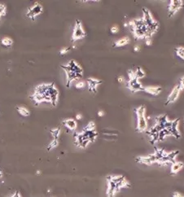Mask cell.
Wrapping results in <instances>:
<instances>
[{
    "instance_id": "6da1fadb",
    "label": "cell",
    "mask_w": 184,
    "mask_h": 197,
    "mask_svg": "<svg viewBox=\"0 0 184 197\" xmlns=\"http://www.w3.org/2000/svg\"><path fill=\"white\" fill-rule=\"evenodd\" d=\"M60 92L54 83H46L37 85L34 88L30 99L35 105H40L43 103L50 104L52 107L58 104Z\"/></svg>"
},
{
    "instance_id": "7a4b0ae2",
    "label": "cell",
    "mask_w": 184,
    "mask_h": 197,
    "mask_svg": "<svg viewBox=\"0 0 184 197\" xmlns=\"http://www.w3.org/2000/svg\"><path fill=\"white\" fill-rule=\"evenodd\" d=\"M179 154V150L167 152L163 148H155L153 153L147 156H140L135 157V160L136 162L145 165L157 164L161 166H167L169 164H172L176 161V158Z\"/></svg>"
},
{
    "instance_id": "3957f363",
    "label": "cell",
    "mask_w": 184,
    "mask_h": 197,
    "mask_svg": "<svg viewBox=\"0 0 184 197\" xmlns=\"http://www.w3.org/2000/svg\"><path fill=\"white\" fill-rule=\"evenodd\" d=\"M106 196L116 197L122 189L131 187V183L126 177L122 174H109L106 176Z\"/></svg>"
},
{
    "instance_id": "277c9868",
    "label": "cell",
    "mask_w": 184,
    "mask_h": 197,
    "mask_svg": "<svg viewBox=\"0 0 184 197\" xmlns=\"http://www.w3.org/2000/svg\"><path fill=\"white\" fill-rule=\"evenodd\" d=\"M60 67L65 72L67 88H69L73 82L80 80L83 77V69L74 60H69L65 65H61Z\"/></svg>"
},
{
    "instance_id": "5b68a950",
    "label": "cell",
    "mask_w": 184,
    "mask_h": 197,
    "mask_svg": "<svg viewBox=\"0 0 184 197\" xmlns=\"http://www.w3.org/2000/svg\"><path fill=\"white\" fill-rule=\"evenodd\" d=\"M74 144L81 149H86L90 143L95 142L98 138V132L95 130H89L84 127L81 132L73 133Z\"/></svg>"
},
{
    "instance_id": "8992f818",
    "label": "cell",
    "mask_w": 184,
    "mask_h": 197,
    "mask_svg": "<svg viewBox=\"0 0 184 197\" xmlns=\"http://www.w3.org/2000/svg\"><path fill=\"white\" fill-rule=\"evenodd\" d=\"M128 27L130 28L134 37L136 39H145L147 36V29L144 24L143 17L135 18L129 20Z\"/></svg>"
},
{
    "instance_id": "52a82bcc",
    "label": "cell",
    "mask_w": 184,
    "mask_h": 197,
    "mask_svg": "<svg viewBox=\"0 0 184 197\" xmlns=\"http://www.w3.org/2000/svg\"><path fill=\"white\" fill-rule=\"evenodd\" d=\"M143 19L144 21V24L147 29V37H152V36L159 30L160 24L152 16V12L149 9L146 8H143ZM146 37V38H147Z\"/></svg>"
},
{
    "instance_id": "ba28073f",
    "label": "cell",
    "mask_w": 184,
    "mask_h": 197,
    "mask_svg": "<svg viewBox=\"0 0 184 197\" xmlns=\"http://www.w3.org/2000/svg\"><path fill=\"white\" fill-rule=\"evenodd\" d=\"M146 107L144 105H141L140 107L134 108V112L136 115V131L139 133H143L147 130L148 122L146 117Z\"/></svg>"
},
{
    "instance_id": "9c48e42d",
    "label": "cell",
    "mask_w": 184,
    "mask_h": 197,
    "mask_svg": "<svg viewBox=\"0 0 184 197\" xmlns=\"http://www.w3.org/2000/svg\"><path fill=\"white\" fill-rule=\"evenodd\" d=\"M128 77L129 80L127 81L126 87L129 89L132 93H136L139 91H143L144 86L140 83V81L135 77L134 75V70L129 69L128 70Z\"/></svg>"
},
{
    "instance_id": "30bf717a",
    "label": "cell",
    "mask_w": 184,
    "mask_h": 197,
    "mask_svg": "<svg viewBox=\"0 0 184 197\" xmlns=\"http://www.w3.org/2000/svg\"><path fill=\"white\" fill-rule=\"evenodd\" d=\"M86 37H87V32L83 27L82 21L79 20H76L73 30L71 40H72L73 43H75L78 40H82Z\"/></svg>"
},
{
    "instance_id": "8fae6325",
    "label": "cell",
    "mask_w": 184,
    "mask_h": 197,
    "mask_svg": "<svg viewBox=\"0 0 184 197\" xmlns=\"http://www.w3.org/2000/svg\"><path fill=\"white\" fill-rule=\"evenodd\" d=\"M42 12H43V7L41 3L36 2L30 8H28L25 15L28 18H30V20H35V19L37 16H39Z\"/></svg>"
},
{
    "instance_id": "7c38bea8",
    "label": "cell",
    "mask_w": 184,
    "mask_h": 197,
    "mask_svg": "<svg viewBox=\"0 0 184 197\" xmlns=\"http://www.w3.org/2000/svg\"><path fill=\"white\" fill-rule=\"evenodd\" d=\"M184 1L182 0H171L168 6L169 17H173L178 12L183 8Z\"/></svg>"
},
{
    "instance_id": "4fadbf2b",
    "label": "cell",
    "mask_w": 184,
    "mask_h": 197,
    "mask_svg": "<svg viewBox=\"0 0 184 197\" xmlns=\"http://www.w3.org/2000/svg\"><path fill=\"white\" fill-rule=\"evenodd\" d=\"M179 123H180L179 119H174V120H172L171 123L165 128L169 130L170 135L174 136L177 139H179L182 137L181 132L179 130Z\"/></svg>"
},
{
    "instance_id": "5bb4252c",
    "label": "cell",
    "mask_w": 184,
    "mask_h": 197,
    "mask_svg": "<svg viewBox=\"0 0 184 197\" xmlns=\"http://www.w3.org/2000/svg\"><path fill=\"white\" fill-rule=\"evenodd\" d=\"M182 89L181 87L179 86V85L174 86V88L172 89V90L169 93V95H168V97L166 99V101L165 103V105H169L174 104L179 100V96H180V94H181Z\"/></svg>"
},
{
    "instance_id": "9a60e30c",
    "label": "cell",
    "mask_w": 184,
    "mask_h": 197,
    "mask_svg": "<svg viewBox=\"0 0 184 197\" xmlns=\"http://www.w3.org/2000/svg\"><path fill=\"white\" fill-rule=\"evenodd\" d=\"M86 83H87V87H88L90 92L95 94L97 92L99 86L102 84L103 81L98 79V78H95V77H88L86 81Z\"/></svg>"
},
{
    "instance_id": "2e32d148",
    "label": "cell",
    "mask_w": 184,
    "mask_h": 197,
    "mask_svg": "<svg viewBox=\"0 0 184 197\" xmlns=\"http://www.w3.org/2000/svg\"><path fill=\"white\" fill-rule=\"evenodd\" d=\"M143 91L149 95L157 96L161 93L162 87L161 86H144Z\"/></svg>"
},
{
    "instance_id": "e0dca14e",
    "label": "cell",
    "mask_w": 184,
    "mask_h": 197,
    "mask_svg": "<svg viewBox=\"0 0 184 197\" xmlns=\"http://www.w3.org/2000/svg\"><path fill=\"white\" fill-rule=\"evenodd\" d=\"M63 125H65V127L67 128L68 130L70 131H73L75 132V130H77V121L73 119V118H67L62 121Z\"/></svg>"
},
{
    "instance_id": "ac0fdd59",
    "label": "cell",
    "mask_w": 184,
    "mask_h": 197,
    "mask_svg": "<svg viewBox=\"0 0 184 197\" xmlns=\"http://www.w3.org/2000/svg\"><path fill=\"white\" fill-rule=\"evenodd\" d=\"M184 168V162L182 161H174L170 166V174L176 175Z\"/></svg>"
},
{
    "instance_id": "d6986e66",
    "label": "cell",
    "mask_w": 184,
    "mask_h": 197,
    "mask_svg": "<svg viewBox=\"0 0 184 197\" xmlns=\"http://www.w3.org/2000/svg\"><path fill=\"white\" fill-rule=\"evenodd\" d=\"M130 43V39L129 37H123L122 38H119L118 40H117L113 43V47H122L124 46H126L127 44H129Z\"/></svg>"
},
{
    "instance_id": "ffe728a7",
    "label": "cell",
    "mask_w": 184,
    "mask_h": 197,
    "mask_svg": "<svg viewBox=\"0 0 184 197\" xmlns=\"http://www.w3.org/2000/svg\"><path fill=\"white\" fill-rule=\"evenodd\" d=\"M16 110H17L18 113L22 117H26L30 116V111L25 106H18L16 107Z\"/></svg>"
},
{
    "instance_id": "44dd1931",
    "label": "cell",
    "mask_w": 184,
    "mask_h": 197,
    "mask_svg": "<svg viewBox=\"0 0 184 197\" xmlns=\"http://www.w3.org/2000/svg\"><path fill=\"white\" fill-rule=\"evenodd\" d=\"M50 134L54 139H59L61 135V129L60 127H55L51 129Z\"/></svg>"
},
{
    "instance_id": "7402d4cb",
    "label": "cell",
    "mask_w": 184,
    "mask_h": 197,
    "mask_svg": "<svg viewBox=\"0 0 184 197\" xmlns=\"http://www.w3.org/2000/svg\"><path fill=\"white\" fill-rule=\"evenodd\" d=\"M134 75L139 80H140L146 76V72L141 67H137L134 70Z\"/></svg>"
},
{
    "instance_id": "603a6c76",
    "label": "cell",
    "mask_w": 184,
    "mask_h": 197,
    "mask_svg": "<svg viewBox=\"0 0 184 197\" xmlns=\"http://www.w3.org/2000/svg\"><path fill=\"white\" fill-rule=\"evenodd\" d=\"M1 43L6 47H10L13 45V40L12 38L9 37H4L1 39Z\"/></svg>"
},
{
    "instance_id": "cb8c5ba5",
    "label": "cell",
    "mask_w": 184,
    "mask_h": 197,
    "mask_svg": "<svg viewBox=\"0 0 184 197\" xmlns=\"http://www.w3.org/2000/svg\"><path fill=\"white\" fill-rule=\"evenodd\" d=\"M175 53L178 57H179L182 61H184V47L179 46L175 48Z\"/></svg>"
},
{
    "instance_id": "d4e9b609",
    "label": "cell",
    "mask_w": 184,
    "mask_h": 197,
    "mask_svg": "<svg viewBox=\"0 0 184 197\" xmlns=\"http://www.w3.org/2000/svg\"><path fill=\"white\" fill-rule=\"evenodd\" d=\"M59 144H60V140L54 139H53L49 142V144H48V151H51V150L55 149V148L59 146Z\"/></svg>"
},
{
    "instance_id": "484cf974",
    "label": "cell",
    "mask_w": 184,
    "mask_h": 197,
    "mask_svg": "<svg viewBox=\"0 0 184 197\" xmlns=\"http://www.w3.org/2000/svg\"><path fill=\"white\" fill-rule=\"evenodd\" d=\"M87 86V83L84 81H77V83L75 84V87L77 89H83Z\"/></svg>"
},
{
    "instance_id": "4316f807",
    "label": "cell",
    "mask_w": 184,
    "mask_h": 197,
    "mask_svg": "<svg viewBox=\"0 0 184 197\" xmlns=\"http://www.w3.org/2000/svg\"><path fill=\"white\" fill-rule=\"evenodd\" d=\"M7 14V7L4 4H0V19Z\"/></svg>"
},
{
    "instance_id": "83f0119b",
    "label": "cell",
    "mask_w": 184,
    "mask_h": 197,
    "mask_svg": "<svg viewBox=\"0 0 184 197\" xmlns=\"http://www.w3.org/2000/svg\"><path fill=\"white\" fill-rule=\"evenodd\" d=\"M119 31H120V29L119 27H118V25H112V27L110 28V32L112 33H113V34H116V33H117Z\"/></svg>"
},
{
    "instance_id": "f1b7e54d",
    "label": "cell",
    "mask_w": 184,
    "mask_h": 197,
    "mask_svg": "<svg viewBox=\"0 0 184 197\" xmlns=\"http://www.w3.org/2000/svg\"><path fill=\"white\" fill-rule=\"evenodd\" d=\"M69 51H70L69 47H63V48H61V49H60V54L61 55H66V54H68Z\"/></svg>"
},
{
    "instance_id": "f546056e",
    "label": "cell",
    "mask_w": 184,
    "mask_h": 197,
    "mask_svg": "<svg viewBox=\"0 0 184 197\" xmlns=\"http://www.w3.org/2000/svg\"><path fill=\"white\" fill-rule=\"evenodd\" d=\"M172 197H184V195L179 192H174L172 193Z\"/></svg>"
},
{
    "instance_id": "4dcf8cb0",
    "label": "cell",
    "mask_w": 184,
    "mask_h": 197,
    "mask_svg": "<svg viewBox=\"0 0 184 197\" xmlns=\"http://www.w3.org/2000/svg\"><path fill=\"white\" fill-rule=\"evenodd\" d=\"M10 197H23L21 193L20 192H18V191H16V192H13L12 195H11Z\"/></svg>"
},
{
    "instance_id": "1f68e13d",
    "label": "cell",
    "mask_w": 184,
    "mask_h": 197,
    "mask_svg": "<svg viewBox=\"0 0 184 197\" xmlns=\"http://www.w3.org/2000/svg\"><path fill=\"white\" fill-rule=\"evenodd\" d=\"M179 85V86L181 87L182 90H184V77H182L181 79H180Z\"/></svg>"
},
{
    "instance_id": "d6a6232c",
    "label": "cell",
    "mask_w": 184,
    "mask_h": 197,
    "mask_svg": "<svg viewBox=\"0 0 184 197\" xmlns=\"http://www.w3.org/2000/svg\"><path fill=\"white\" fill-rule=\"evenodd\" d=\"M152 37H147V38H145V43H146V45L147 46H151L152 44Z\"/></svg>"
},
{
    "instance_id": "836d02e7",
    "label": "cell",
    "mask_w": 184,
    "mask_h": 197,
    "mask_svg": "<svg viewBox=\"0 0 184 197\" xmlns=\"http://www.w3.org/2000/svg\"><path fill=\"white\" fill-rule=\"evenodd\" d=\"M117 82L119 83H126V79L123 76H119L117 77Z\"/></svg>"
},
{
    "instance_id": "e575fe53",
    "label": "cell",
    "mask_w": 184,
    "mask_h": 197,
    "mask_svg": "<svg viewBox=\"0 0 184 197\" xmlns=\"http://www.w3.org/2000/svg\"><path fill=\"white\" fill-rule=\"evenodd\" d=\"M97 115H98V117H103L105 115L104 111V110H99V111H98V112H97Z\"/></svg>"
},
{
    "instance_id": "d590c367",
    "label": "cell",
    "mask_w": 184,
    "mask_h": 197,
    "mask_svg": "<svg viewBox=\"0 0 184 197\" xmlns=\"http://www.w3.org/2000/svg\"><path fill=\"white\" fill-rule=\"evenodd\" d=\"M141 47H140V45H135L134 47V52H139V51H140V50H141Z\"/></svg>"
},
{
    "instance_id": "8d00e7d4",
    "label": "cell",
    "mask_w": 184,
    "mask_h": 197,
    "mask_svg": "<svg viewBox=\"0 0 184 197\" xmlns=\"http://www.w3.org/2000/svg\"><path fill=\"white\" fill-rule=\"evenodd\" d=\"M82 117H83V116H82V113H77V114L76 115V120H77V121L82 120Z\"/></svg>"
},
{
    "instance_id": "74e56055",
    "label": "cell",
    "mask_w": 184,
    "mask_h": 197,
    "mask_svg": "<svg viewBox=\"0 0 184 197\" xmlns=\"http://www.w3.org/2000/svg\"><path fill=\"white\" fill-rule=\"evenodd\" d=\"M3 177V171L0 169V179Z\"/></svg>"
},
{
    "instance_id": "f35d334b",
    "label": "cell",
    "mask_w": 184,
    "mask_h": 197,
    "mask_svg": "<svg viewBox=\"0 0 184 197\" xmlns=\"http://www.w3.org/2000/svg\"><path fill=\"white\" fill-rule=\"evenodd\" d=\"M36 174H37V175H40V174H41V171H40V170H37V173H36Z\"/></svg>"
},
{
    "instance_id": "ab89813d",
    "label": "cell",
    "mask_w": 184,
    "mask_h": 197,
    "mask_svg": "<svg viewBox=\"0 0 184 197\" xmlns=\"http://www.w3.org/2000/svg\"><path fill=\"white\" fill-rule=\"evenodd\" d=\"M51 197H54V196H51Z\"/></svg>"
}]
</instances>
